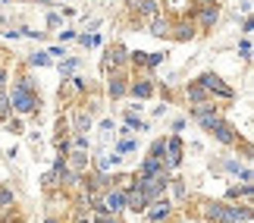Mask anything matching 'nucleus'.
<instances>
[{
	"label": "nucleus",
	"instance_id": "1",
	"mask_svg": "<svg viewBox=\"0 0 254 223\" xmlns=\"http://www.w3.org/2000/svg\"><path fill=\"white\" fill-rule=\"evenodd\" d=\"M9 94V110L19 113V116H32L38 107H41V101H38V91H28L22 88V85H13V91H6Z\"/></svg>",
	"mask_w": 254,
	"mask_h": 223
},
{
	"label": "nucleus",
	"instance_id": "2",
	"mask_svg": "<svg viewBox=\"0 0 254 223\" xmlns=\"http://www.w3.org/2000/svg\"><path fill=\"white\" fill-rule=\"evenodd\" d=\"M170 179H173V173H170V170L157 173V176H135V189H138L148 201H154V198H163V195H167Z\"/></svg>",
	"mask_w": 254,
	"mask_h": 223
},
{
	"label": "nucleus",
	"instance_id": "3",
	"mask_svg": "<svg viewBox=\"0 0 254 223\" xmlns=\"http://www.w3.org/2000/svg\"><path fill=\"white\" fill-rule=\"evenodd\" d=\"M185 19H191L198 32H210L213 25L220 22V6L217 3H204V6H189Z\"/></svg>",
	"mask_w": 254,
	"mask_h": 223
},
{
	"label": "nucleus",
	"instance_id": "4",
	"mask_svg": "<svg viewBox=\"0 0 254 223\" xmlns=\"http://www.w3.org/2000/svg\"><path fill=\"white\" fill-rule=\"evenodd\" d=\"M189 113H191V120L198 123L204 132H210V126L217 123V120H223V113H220V107L213 101H207V104H191Z\"/></svg>",
	"mask_w": 254,
	"mask_h": 223
},
{
	"label": "nucleus",
	"instance_id": "5",
	"mask_svg": "<svg viewBox=\"0 0 254 223\" xmlns=\"http://www.w3.org/2000/svg\"><path fill=\"white\" fill-rule=\"evenodd\" d=\"M173 214H176V205H173L167 195H163V198H154L151 205H148V211H144V220H148V223H170Z\"/></svg>",
	"mask_w": 254,
	"mask_h": 223
},
{
	"label": "nucleus",
	"instance_id": "6",
	"mask_svg": "<svg viewBox=\"0 0 254 223\" xmlns=\"http://www.w3.org/2000/svg\"><path fill=\"white\" fill-rule=\"evenodd\" d=\"M194 82H198L201 88L210 94V98H213V94H217V98H226V101H232V98H236V91H232V88H229V85L220 79L217 73H204L201 79H194Z\"/></svg>",
	"mask_w": 254,
	"mask_h": 223
},
{
	"label": "nucleus",
	"instance_id": "7",
	"mask_svg": "<svg viewBox=\"0 0 254 223\" xmlns=\"http://www.w3.org/2000/svg\"><path fill=\"white\" fill-rule=\"evenodd\" d=\"M129 66V51L126 44H110L104 54V73H123Z\"/></svg>",
	"mask_w": 254,
	"mask_h": 223
},
{
	"label": "nucleus",
	"instance_id": "8",
	"mask_svg": "<svg viewBox=\"0 0 254 223\" xmlns=\"http://www.w3.org/2000/svg\"><path fill=\"white\" fill-rule=\"evenodd\" d=\"M101 208H104V214H116V217H120L126 211V192L116 189V186H107L101 192Z\"/></svg>",
	"mask_w": 254,
	"mask_h": 223
},
{
	"label": "nucleus",
	"instance_id": "9",
	"mask_svg": "<svg viewBox=\"0 0 254 223\" xmlns=\"http://www.w3.org/2000/svg\"><path fill=\"white\" fill-rule=\"evenodd\" d=\"M210 135H213V139H217L220 145H229V148H236V145L242 142L239 129H236V126H232L229 120H217V123L210 126Z\"/></svg>",
	"mask_w": 254,
	"mask_h": 223
},
{
	"label": "nucleus",
	"instance_id": "10",
	"mask_svg": "<svg viewBox=\"0 0 254 223\" xmlns=\"http://www.w3.org/2000/svg\"><path fill=\"white\" fill-rule=\"evenodd\" d=\"M107 94H110L113 101H120V98L129 94V75H126V70L123 73H107Z\"/></svg>",
	"mask_w": 254,
	"mask_h": 223
},
{
	"label": "nucleus",
	"instance_id": "11",
	"mask_svg": "<svg viewBox=\"0 0 254 223\" xmlns=\"http://www.w3.org/2000/svg\"><path fill=\"white\" fill-rule=\"evenodd\" d=\"M182 154H185L182 139H179V135H170V139H167V148H163V163H167V170L179 167V163H182Z\"/></svg>",
	"mask_w": 254,
	"mask_h": 223
},
{
	"label": "nucleus",
	"instance_id": "12",
	"mask_svg": "<svg viewBox=\"0 0 254 223\" xmlns=\"http://www.w3.org/2000/svg\"><path fill=\"white\" fill-rule=\"evenodd\" d=\"M126 6H129L138 19H144V22H148V19H154L157 13H163V6L157 3V0H126Z\"/></svg>",
	"mask_w": 254,
	"mask_h": 223
},
{
	"label": "nucleus",
	"instance_id": "13",
	"mask_svg": "<svg viewBox=\"0 0 254 223\" xmlns=\"http://www.w3.org/2000/svg\"><path fill=\"white\" fill-rule=\"evenodd\" d=\"M154 91H157V85H154V79H148V75H135V79L129 82V94L132 98H138V101H148V98H154Z\"/></svg>",
	"mask_w": 254,
	"mask_h": 223
},
{
	"label": "nucleus",
	"instance_id": "14",
	"mask_svg": "<svg viewBox=\"0 0 254 223\" xmlns=\"http://www.w3.org/2000/svg\"><path fill=\"white\" fill-rule=\"evenodd\" d=\"M194 35H198V28H194V22H191V19H185V16H179V19H173L170 38H176V41H191Z\"/></svg>",
	"mask_w": 254,
	"mask_h": 223
},
{
	"label": "nucleus",
	"instance_id": "15",
	"mask_svg": "<svg viewBox=\"0 0 254 223\" xmlns=\"http://www.w3.org/2000/svg\"><path fill=\"white\" fill-rule=\"evenodd\" d=\"M170 28H173V16L167 13H157L154 19H148V35L154 38H170Z\"/></svg>",
	"mask_w": 254,
	"mask_h": 223
},
{
	"label": "nucleus",
	"instance_id": "16",
	"mask_svg": "<svg viewBox=\"0 0 254 223\" xmlns=\"http://www.w3.org/2000/svg\"><path fill=\"white\" fill-rule=\"evenodd\" d=\"M198 214L207 220V223H223V201H210V198H204L201 205H198Z\"/></svg>",
	"mask_w": 254,
	"mask_h": 223
},
{
	"label": "nucleus",
	"instance_id": "17",
	"mask_svg": "<svg viewBox=\"0 0 254 223\" xmlns=\"http://www.w3.org/2000/svg\"><path fill=\"white\" fill-rule=\"evenodd\" d=\"M148 205H151V201L144 198L135 186L126 192V211H132V214H144V211H148Z\"/></svg>",
	"mask_w": 254,
	"mask_h": 223
},
{
	"label": "nucleus",
	"instance_id": "18",
	"mask_svg": "<svg viewBox=\"0 0 254 223\" xmlns=\"http://www.w3.org/2000/svg\"><path fill=\"white\" fill-rule=\"evenodd\" d=\"M167 170V163H163L160 157H144L138 163V170H135V176H157V173Z\"/></svg>",
	"mask_w": 254,
	"mask_h": 223
},
{
	"label": "nucleus",
	"instance_id": "19",
	"mask_svg": "<svg viewBox=\"0 0 254 223\" xmlns=\"http://www.w3.org/2000/svg\"><path fill=\"white\" fill-rule=\"evenodd\" d=\"M167 189L173 192V198H170L173 205H185V201H189V186H185V179H179V176H173Z\"/></svg>",
	"mask_w": 254,
	"mask_h": 223
},
{
	"label": "nucleus",
	"instance_id": "20",
	"mask_svg": "<svg viewBox=\"0 0 254 223\" xmlns=\"http://www.w3.org/2000/svg\"><path fill=\"white\" fill-rule=\"evenodd\" d=\"M185 98H189V104H207L210 94L204 91L198 82H189V85H185Z\"/></svg>",
	"mask_w": 254,
	"mask_h": 223
},
{
	"label": "nucleus",
	"instance_id": "21",
	"mask_svg": "<svg viewBox=\"0 0 254 223\" xmlns=\"http://www.w3.org/2000/svg\"><path fill=\"white\" fill-rule=\"evenodd\" d=\"M13 208H16V192L6 189V186H0V214H9Z\"/></svg>",
	"mask_w": 254,
	"mask_h": 223
},
{
	"label": "nucleus",
	"instance_id": "22",
	"mask_svg": "<svg viewBox=\"0 0 254 223\" xmlns=\"http://www.w3.org/2000/svg\"><path fill=\"white\" fill-rule=\"evenodd\" d=\"M126 129H132V132H148V123H144L135 110H126Z\"/></svg>",
	"mask_w": 254,
	"mask_h": 223
},
{
	"label": "nucleus",
	"instance_id": "23",
	"mask_svg": "<svg viewBox=\"0 0 254 223\" xmlns=\"http://www.w3.org/2000/svg\"><path fill=\"white\" fill-rule=\"evenodd\" d=\"M88 129H91V113H85L79 107V110H75V135H85Z\"/></svg>",
	"mask_w": 254,
	"mask_h": 223
},
{
	"label": "nucleus",
	"instance_id": "24",
	"mask_svg": "<svg viewBox=\"0 0 254 223\" xmlns=\"http://www.w3.org/2000/svg\"><path fill=\"white\" fill-rule=\"evenodd\" d=\"M9 94H6V88H0V123H6L9 120Z\"/></svg>",
	"mask_w": 254,
	"mask_h": 223
},
{
	"label": "nucleus",
	"instance_id": "25",
	"mask_svg": "<svg viewBox=\"0 0 254 223\" xmlns=\"http://www.w3.org/2000/svg\"><path fill=\"white\" fill-rule=\"evenodd\" d=\"M135 148H138V145H135V139H132V135H126V139L116 145V151H113V154H120V157H123V154H132Z\"/></svg>",
	"mask_w": 254,
	"mask_h": 223
},
{
	"label": "nucleus",
	"instance_id": "26",
	"mask_svg": "<svg viewBox=\"0 0 254 223\" xmlns=\"http://www.w3.org/2000/svg\"><path fill=\"white\" fill-rule=\"evenodd\" d=\"M28 66H51V57H47V51L28 54Z\"/></svg>",
	"mask_w": 254,
	"mask_h": 223
},
{
	"label": "nucleus",
	"instance_id": "27",
	"mask_svg": "<svg viewBox=\"0 0 254 223\" xmlns=\"http://www.w3.org/2000/svg\"><path fill=\"white\" fill-rule=\"evenodd\" d=\"M163 148H167V139H154L148 148V157H160L163 160Z\"/></svg>",
	"mask_w": 254,
	"mask_h": 223
},
{
	"label": "nucleus",
	"instance_id": "28",
	"mask_svg": "<svg viewBox=\"0 0 254 223\" xmlns=\"http://www.w3.org/2000/svg\"><path fill=\"white\" fill-rule=\"evenodd\" d=\"M129 63L138 66V70H144V66H148V54L144 51H129Z\"/></svg>",
	"mask_w": 254,
	"mask_h": 223
},
{
	"label": "nucleus",
	"instance_id": "29",
	"mask_svg": "<svg viewBox=\"0 0 254 223\" xmlns=\"http://www.w3.org/2000/svg\"><path fill=\"white\" fill-rule=\"evenodd\" d=\"M163 60H167V54H163V51H157V54H148V66H144V70H154V66H160Z\"/></svg>",
	"mask_w": 254,
	"mask_h": 223
},
{
	"label": "nucleus",
	"instance_id": "30",
	"mask_svg": "<svg viewBox=\"0 0 254 223\" xmlns=\"http://www.w3.org/2000/svg\"><path fill=\"white\" fill-rule=\"evenodd\" d=\"M91 220H94V223H123L116 214H91Z\"/></svg>",
	"mask_w": 254,
	"mask_h": 223
},
{
	"label": "nucleus",
	"instance_id": "31",
	"mask_svg": "<svg viewBox=\"0 0 254 223\" xmlns=\"http://www.w3.org/2000/svg\"><path fill=\"white\" fill-rule=\"evenodd\" d=\"M239 54H242V60H251V41H248V38L239 41Z\"/></svg>",
	"mask_w": 254,
	"mask_h": 223
},
{
	"label": "nucleus",
	"instance_id": "32",
	"mask_svg": "<svg viewBox=\"0 0 254 223\" xmlns=\"http://www.w3.org/2000/svg\"><path fill=\"white\" fill-rule=\"evenodd\" d=\"M75 63H79V60H75V57H69V60H66V63L60 66V73H63V79H69V75H72V70H75Z\"/></svg>",
	"mask_w": 254,
	"mask_h": 223
},
{
	"label": "nucleus",
	"instance_id": "33",
	"mask_svg": "<svg viewBox=\"0 0 254 223\" xmlns=\"http://www.w3.org/2000/svg\"><path fill=\"white\" fill-rule=\"evenodd\" d=\"M239 179H242V186H251V179H254L251 167H242V170H239Z\"/></svg>",
	"mask_w": 254,
	"mask_h": 223
},
{
	"label": "nucleus",
	"instance_id": "34",
	"mask_svg": "<svg viewBox=\"0 0 254 223\" xmlns=\"http://www.w3.org/2000/svg\"><path fill=\"white\" fill-rule=\"evenodd\" d=\"M75 148H79V151H88V148H91V142H88V135H75Z\"/></svg>",
	"mask_w": 254,
	"mask_h": 223
},
{
	"label": "nucleus",
	"instance_id": "35",
	"mask_svg": "<svg viewBox=\"0 0 254 223\" xmlns=\"http://www.w3.org/2000/svg\"><path fill=\"white\" fill-rule=\"evenodd\" d=\"M251 32H254V22H251V16H245V22H242V35L251 38Z\"/></svg>",
	"mask_w": 254,
	"mask_h": 223
},
{
	"label": "nucleus",
	"instance_id": "36",
	"mask_svg": "<svg viewBox=\"0 0 254 223\" xmlns=\"http://www.w3.org/2000/svg\"><path fill=\"white\" fill-rule=\"evenodd\" d=\"M6 129L9 132H22V120H13V116H9V120H6Z\"/></svg>",
	"mask_w": 254,
	"mask_h": 223
},
{
	"label": "nucleus",
	"instance_id": "37",
	"mask_svg": "<svg viewBox=\"0 0 254 223\" xmlns=\"http://www.w3.org/2000/svg\"><path fill=\"white\" fill-rule=\"evenodd\" d=\"M75 38V28H66V32H60V41H72Z\"/></svg>",
	"mask_w": 254,
	"mask_h": 223
},
{
	"label": "nucleus",
	"instance_id": "38",
	"mask_svg": "<svg viewBox=\"0 0 254 223\" xmlns=\"http://www.w3.org/2000/svg\"><path fill=\"white\" fill-rule=\"evenodd\" d=\"M226 170H229V173H239L242 163H239V160H226Z\"/></svg>",
	"mask_w": 254,
	"mask_h": 223
},
{
	"label": "nucleus",
	"instance_id": "39",
	"mask_svg": "<svg viewBox=\"0 0 254 223\" xmlns=\"http://www.w3.org/2000/svg\"><path fill=\"white\" fill-rule=\"evenodd\" d=\"M47 25H51V28H57V25H60V16H57V13H51V16H47Z\"/></svg>",
	"mask_w": 254,
	"mask_h": 223
},
{
	"label": "nucleus",
	"instance_id": "40",
	"mask_svg": "<svg viewBox=\"0 0 254 223\" xmlns=\"http://www.w3.org/2000/svg\"><path fill=\"white\" fill-rule=\"evenodd\" d=\"M47 57L54 60V57H66V54H63V47H51V51H47Z\"/></svg>",
	"mask_w": 254,
	"mask_h": 223
},
{
	"label": "nucleus",
	"instance_id": "41",
	"mask_svg": "<svg viewBox=\"0 0 254 223\" xmlns=\"http://www.w3.org/2000/svg\"><path fill=\"white\" fill-rule=\"evenodd\" d=\"M185 129V120H173V132H182Z\"/></svg>",
	"mask_w": 254,
	"mask_h": 223
},
{
	"label": "nucleus",
	"instance_id": "42",
	"mask_svg": "<svg viewBox=\"0 0 254 223\" xmlns=\"http://www.w3.org/2000/svg\"><path fill=\"white\" fill-rule=\"evenodd\" d=\"M242 13H245V16L251 13V0H242Z\"/></svg>",
	"mask_w": 254,
	"mask_h": 223
},
{
	"label": "nucleus",
	"instance_id": "43",
	"mask_svg": "<svg viewBox=\"0 0 254 223\" xmlns=\"http://www.w3.org/2000/svg\"><path fill=\"white\" fill-rule=\"evenodd\" d=\"M44 223H63V220H60V217H54V214H47V217H44Z\"/></svg>",
	"mask_w": 254,
	"mask_h": 223
},
{
	"label": "nucleus",
	"instance_id": "44",
	"mask_svg": "<svg viewBox=\"0 0 254 223\" xmlns=\"http://www.w3.org/2000/svg\"><path fill=\"white\" fill-rule=\"evenodd\" d=\"M204 3H217V0H194V6H204Z\"/></svg>",
	"mask_w": 254,
	"mask_h": 223
},
{
	"label": "nucleus",
	"instance_id": "45",
	"mask_svg": "<svg viewBox=\"0 0 254 223\" xmlns=\"http://www.w3.org/2000/svg\"><path fill=\"white\" fill-rule=\"evenodd\" d=\"M32 3H41V6H47V3H54V0H32Z\"/></svg>",
	"mask_w": 254,
	"mask_h": 223
},
{
	"label": "nucleus",
	"instance_id": "46",
	"mask_svg": "<svg viewBox=\"0 0 254 223\" xmlns=\"http://www.w3.org/2000/svg\"><path fill=\"white\" fill-rule=\"evenodd\" d=\"M3 3H9V0H3Z\"/></svg>",
	"mask_w": 254,
	"mask_h": 223
}]
</instances>
